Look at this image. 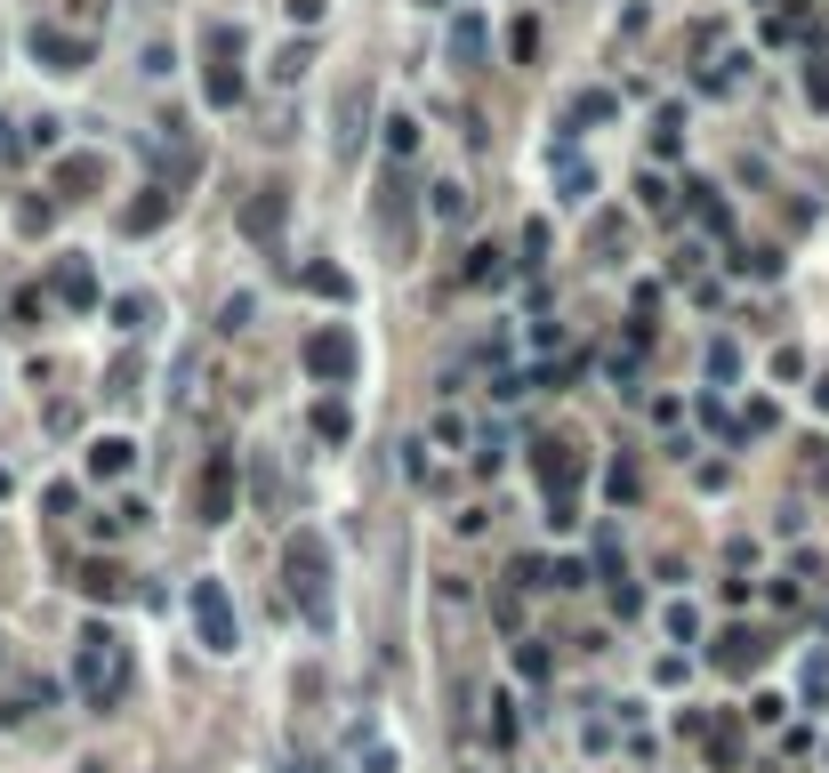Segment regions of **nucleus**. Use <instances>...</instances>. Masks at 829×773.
<instances>
[{
    "instance_id": "dca6fc26",
    "label": "nucleus",
    "mask_w": 829,
    "mask_h": 773,
    "mask_svg": "<svg viewBox=\"0 0 829 773\" xmlns=\"http://www.w3.org/2000/svg\"><path fill=\"white\" fill-rule=\"evenodd\" d=\"M130 459H137V443H130V435H97V443H89V476H106V483L130 476Z\"/></svg>"
},
{
    "instance_id": "412c9836",
    "label": "nucleus",
    "mask_w": 829,
    "mask_h": 773,
    "mask_svg": "<svg viewBox=\"0 0 829 773\" xmlns=\"http://www.w3.org/2000/svg\"><path fill=\"white\" fill-rule=\"evenodd\" d=\"M161 170H170V186L194 170V137H185V121H161Z\"/></svg>"
},
{
    "instance_id": "7c9ffc66",
    "label": "nucleus",
    "mask_w": 829,
    "mask_h": 773,
    "mask_svg": "<svg viewBox=\"0 0 829 773\" xmlns=\"http://www.w3.org/2000/svg\"><path fill=\"white\" fill-rule=\"evenodd\" d=\"M403 476L419 483V492H435V483H443V467H435V443H403Z\"/></svg>"
},
{
    "instance_id": "473e14b6",
    "label": "nucleus",
    "mask_w": 829,
    "mask_h": 773,
    "mask_svg": "<svg viewBox=\"0 0 829 773\" xmlns=\"http://www.w3.org/2000/svg\"><path fill=\"white\" fill-rule=\"evenodd\" d=\"M700 749H709V765H741V725H733V717L709 725V734H700Z\"/></svg>"
},
{
    "instance_id": "864d4df0",
    "label": "nucleus",
    "mask_w": 829,
    "mask_h": 773,
    "mask_svg": "<svg viewBox=\"0 0 829 773\" xmlns=\"http://www.w3.org/2000/svg\"><path fill=\"white\" fill-rule=\"evenodd\" d=\"M805 97H814V106L829 113V65H805Z\"/></svg>"
},
{
    "instance_id": "4c0bfd02",
    "label": "nucleus",
    "mask_w": 829,
    "mask_h": 773,
    "mask_svg": "<svg viewBox=\"0 0 829 773\" xmlns=\"http://www.w3.org/2000/svg\"><path fill=\"white\" fill-rule=\"evenodd\" d=\"M251 315H258V298H251V291H234V298H225V315H218V331H225V339H242V331H251Z\"/></svg>"
},
{
    "instance_id": "0eeeda50",
    "label": "nucleus",
    "mask_w": 829,
    "mask_h": 773,
    "mask_svg": "<svg viewBox=\"0 0 829 773\" xmlns=\"http://www.w3.org/2000/svg\"><path fill=\"white\" fill-rule=\"evenodd\" d=\"M306 371H315L322 387H346L363 371V347H355V331H346V322H322L315 339H306Z\"/></svg>"
},
{
    "instance_id": "4d7b16f0",
    "label": "nucleus",
    "mask_w": 829,
    "mask_h": 773,
    "mask_svg": "<svg viewBox=\"0 0 829 773\" xmlns=\"http://www.w3.org/2000/svg\"><path fill=\"white\" fill-rule=\"evenodd\" d=\"M0 500H9V467H0Z\"/></svg>"
},
{
    "instance_id": "79ce46f5",
    "label": "nucleus",
    "mask_w": 829,
    "mask_h": 773,
    "mask_svg": "<svg viewBox=\"0 0 829 773\" xmlns=\"http://www.w3.org/2000/svg\"><path fill=\"white\" fill-rule=\"evenodd\" d=\"M16 226H25V234H49V226H57V201H49V194H33L25 210H16Z\"/></svg>"
},
{
    "instance_id": "37998d69",
    "label": "nucleus",
    "mask_w": 829,
    "mask_h": 773,
    "mask_svg": "<svg viewBox=\"0 0 829 773\" xmlns=\"http://www.w3.org/2000/svg\"><path fill=\"white\" fill-rule=\"evenodd\" d=\"M532 49H540V25H532V16H515V33H508V57H515V65H532Z\"/></svg>"
},
{
    "instance_id": "5fc2aeb1",
    "label": "nucleus",
    "mask_w": 829,
    "mask_h": 773,
    "mask_svg": "<svg viewBox=\"0 0 829 773\" xmlns=\"http://www.w3.org/2000/svg\"><path fill=\"white\" fill-rule=\"evenodd\" d=\"M0 154H16V130H9V113H0Z\"/></svg>"
},
{
    "instance_id": "39448f33",
    "label": "nucleus",
    "mask_w": 829,
    "mask_h": 773,
    "mask_svg": "<svg viewBox=\"0 0 829 773\" xmlns=\"http://www.w3.org/2000/svg\"><path fill=\"white\" fill-rule=\"evenodd\" d=\"M234 507H242V459L234 452H210V459H202V476H194V516L202 524H234Z\"/></svg>"
},
{
    "instance_id": "4468645a",
    "label": "nucleus",
    "mask_w": 829,
    "mask_h": 773,
    "mask_svg": "<svg viewBox=\"0 0 829 773\" xmlns=\"http://www.w3.org/2000/svg\"><path fill=\"white\" fill-rule=\"evenodd\" d=\"M411 194H419V186L387 170V186H379V218H387V226H395V242H403V250H411Z\"/></svg>"
},
{
    "instance_id": "a18cd8bd",
    "label": "nucleus",
    "mask_w": 829,
    "mask_h": 773,
    "mask_svg": "<svg viewBox=\"0 0 829 773\" xmlns=\"http://www.w3.org/2000/svg\"><path fill=\"white\" fill-rule=\"evenodd\" d=\"M805 701H829V653H805Z\"/></svg>"
},
{
    "instance_id": "c85d7f7f",
    "label": "nucleus",
    "mask_w": 829,
    "mask_h": 773,
    "mask_svg": "<svg viewBox=\"0 0 829 773\" xmlns=\"http://www.w3.org/2000/svg\"><path fill=\"white\" fill-rule=\"evenodd\" d=\"M379 137H387V161H411V154H419V121H411V113L379 121Z\"/></svg>"
},
{
    "instance_id": "393cba45",
    "label": "nucleus",
    "mask_w": 829,
    "mask_h": 773,
    "mask_svg": "<svg viewBox=\"0 0 829 773\" xmlns=\"http://www.w3.org/2000/svg\"><path fill=\"white\" fill-rule=\"evenodd\" d=\"M700 363H709V387L724 395V387L741 379V339H709V355H700Z\"/></svg>"
},
{
    "instance_id": "ea45409f",
    "label": "nucleus",
    "mask_w": 829,
    "mask_h": 773,
    "mask_svg": "<svg viewBox=\"0 0 829 773\" xmlns=\"http://www.w3.org/2000/svg\"><path fill=\"white\" fill-rule=\"evenodd\" d=\"M202 49H210L218 65H234V57H242V25H210V33H202Z\"/></svg>"
},
{
    "instance_id": "f03ea898",
    "label": "nucleus",
    "mask_w": 829,
    "mask_h": 773,
    "mask_svg": "<svg viewBox=\"0 0 829 773\" xmlns=\"http://www.w3.org/2000/svg\"><path fill=\"white\" fill-rule=\"evenodd\" d=\"M282 580H290V597H298V613L315 621V628H330V540L315 532V524H298V532L282 540Z\"/></svg>"
},
{
    "instance_id": "c9c22d12",
    "label": "nucleus",
    "mask_w": 829,
    "mask_h": 773,
    "mask_svg": "<svg viewBox=\"0 0 829 773\" xmlns=\"http://www.w3.org/2000/svg\"><path fill=\"white\" fill-rule=\"evenodd\" d=\"M685 194H693V210H700V226H709V234H733V210L717 201V186H685Z\"/></svg>"
},
{
    "instance_id": "a19ab883",
    "label": "nucleus",
    "mask_w": 829,
    "mask_h": 773,
    "mask_svg": "<svg viewBox=\"0 0 829 773\" xmlns=\"http://www.w3.org/2000/svg\"><path fill=\"white\" fill-rule=\"evenodd\" d=\"M427 443H435V452H467V419H460V412H443V419H435V435H427Z\"/></svg>"
},
{
    "instance_id": "c03bdc74",
    "label": "nucleus",
    "mask_w": 829,
    "mask_h": 773,
    "mask_svg": "<svg viewBox=\"0 0 829 773\" xmlns=\"http://www.w3.org/2000/svg\"><path fill=\"white\" fill-rule=\"evenodd\" d=\"M524 339H532V355H556V347H564V322H556V315H540Z\"/></svg>"
},
{
    "instance_id": "72a5a7b5",
    "label": "nucleus",
    "mask_w": 829,
    "mask_h": 773,
    "mask_svg": "<svg viewBox=\"0 0 829 773\" xmlns=\"http://www.w3.org/2000/svg\"><path fill=\"white\" fill-rule=\"evenodd\" d=\"M515 267H548V218H524V234H515Z\"/></svg>"
},
{
    "instance_id": "f257e3e1",
    "label": "nucleus",
    "mask_w": 829,
    "mask_h": 773,
    "mask_svg": "<svg viewBox=\"0 0 829 773\" xmlns=\"http://www.w3.org/2000/svg\"><path fill=\"white\" fill-rule=\"evenodd\" d=\"M73 694L89 701L97 717L130 701V645H121L106 621H89V628L73 637Z\"/></svg>"
},
{
    "instance_id": "f3484780",
    "label": "nucleus",
    "mask_w": 829,
    "mask_h": 773,
    "mask_svg": "<svg viewBox=\"0 0 829 773\" xmlns=\"http://www.w3.org/2000/svg\"><path fill=\"white\" fill-rule=\"evenodd\" d=\"M484 709H491V717H484L491 749H515V734H524V701H515V694H491Z\"/></svg>"
},
{
    "instance_id": "b1692460",
    "label": "nucleus",
    "mask_w": 829,
    "mask_h": 773,
    "mask_svg": "<svg viewBox=\"0 0 829 773\" xmlns=\"http://www.w3.org/2000/svg\"><path fill=\"white\" fill-rule=\"evenodd\" d=\"M306 427H315L322 443H346V435H355V412H346L339 395H322V403H315V419H306Z\"/></svg>"
},
{
    "instance_id": "4be33fe9",
    "label": "nucleus",
    "mask_w": 829,
    "mask_h": 773,
    "mask_svg": "<svg viewBox=\"0 0 829 773\" xmlns=\"http://www.w3.org/2000/svg\"><path fill=\"white\" fill-rule=\"evenodd\" d=\"M588 242H596V267H612V258H620V242H629V218H620V210H596Z\"/></svg>"
},
{
    "instance_id": "6e6552de",
    "label": "nucleus",
    "mask_w": 829,
    "mask_h": 773,
    "mask_svg": "<svg viewBox=\"0 0 829 773\" xmlns=\"http://www.w3.org/2000/svg\"><path fill=\"white\" fill-rule=\"evenodd\" d=\"M25 49H33V57H40L49 73H81V65H89V49H97V40H89V33H57V25H33V33H25Z\"/></svg>"
},
{
    "instance_id": "f8f14e48",
    "label": "nucleus",
    "mask_w": 829,
    "mask_h": 773,
    "mask_svg": "<svg viewBox=\"0 0 829 773\" xmlns=\"http://www.w3.org/2000/svg\"><path fill=\"white\" fill-rule=\"evenodd\" d=\"M282 218H290V194L282 186H258L251 201H242V234H251V242H275Z\"/></svg>"
},
{
    "instance_id": "5701e85b",
    "label": "nucleus",
    "mask_w": 829,
    "mask_h": 773,
    "mask_svg": "<svg viewBox=\"0 0 829 773\" xmlns=\"http://www.w3.org/2000/svg\"><path fill=\"white\" fill-rule=\"evenodd\" d=\"M500 258H508V250H491V242H475V250H467V267H460V282H467V291H491V282L508 274Z\"/></svg>"
},
{
    "instance_id": "6e6d98bb",
    "label": "nucleus",
    "mask_w": 829,
    "mask_h": 773,
    "mask_svg": "<svg viewBox=\"0 0 829 773\" xmlns=\"http://www.w3.org/2000/svg\"><path fill=\"white\" fill-rule=\"evenodd\" d=\"M814 403H821V412H829V379H821V387H814Z\"/></svg>"
},
{
    "instance_id": "9b49d317",
    "label": "nucleus",
    "mask_w": 829,
    "mask_h": 773,
    "mask_svg": "<svg viewBox=\"0 0 829 773\" xmlns=\"http://www.w3.org/2000/svg\"><path fill=\"white\" fill-rule=\"evenodd\" d=\"M49 291H57V307H73V315H89L97 307V298H106V291H97V267H89V258H65V267H57V282H49Z\"/></svg>"
},
{
    "instance_id": "7ed1b4c3",
    "label": "nucleus",
    "mask_w": 829,
    "mask_h": 773,
    "mask_svg": "<svg viewBox=\"0 0 829 773\" xmlns=\"http://www.w3.org/2000/svg\"><path fill=\"white\" fill-rule=\"evenodd\" d=\"M370 113H379V81H370V73L339 81V97H330V161H355L363 154Z\"/></svg>"
},
{
    "instance_id": "603ef678",
    "label": "nucleus",
    "mask_w": 829,
    "mask_h": 773,
    "mask_svg": "<svg viewBox=\"0 0 829 773\" xmlns=\"http://www.w3.org/2000/svg\"><path fill=\"white\" fill-rule=\"evenodd\" d=\"M781 709H790L781 694H757V701H749V717H757V725H781Z\"/></svg>"
},
{
    "instance_id": "49530a36",
    "label": "nucleus",
    "mask_w": 829,
    "mask_h": 773,
    "mask_svg": "<svg viewBox=\"0 0 829 773\" xmlns=\"http://www.w3.org/2000/svg\"><path fill=\"white\" fill-rule=\"evenodd\" d=\"M741 65H749V57H741V49H733V57H717V65H709V73H700V81H709V89H733V81H741Z\"/></svg>"
},
{
    "instance_id": "a878e982",
    "label": "nucleus",
    "mask_w": 829,
    "mask_h": 773,
    "mask_svg": "<svg viewBox=\"0 0 829 773\" xmlns=\"http://www.w3.org/2000/svg\"><path fill=\"white\" fill-rule=\"evenodd\" d=\"M306 65H315V40H290V49H275V65H266V73H275L282 89H298Z\"/></svg>"
},
{
    "instance_id": "2f4dec72",
    "label": "nucleus",
    "mask_w": 829,
    "mask_h": 773,
    "mask_svg": "<svg viewBox=\"0 0 829 773\" xmlns=\"http://www.w3.org/2000/svg\"><path fill=\"white\" fill-rule=\"evenodd\" d=\"M202 89H210L218 113H234V106H242V65H210V81H202Z\"/></svg>"
},
{
    "instance_id": "de8ad7c7",
    "label": "nucleus",
    "mask_w": 829,
    "mask_h": 773,
    "mask_svg": "<svg viewBox=\"0 0 829 773\" xmlns=\"http://www.w3.org/2000/svg\"><path fill=\"white\" fill-rule=\"evenodd\" d=\"M515 677H532V685L548 677V653H540V645H515Z\"/></svg>"
},
{
    "instance_id": "9d476101",
    "label": "nucleus",
    "mask_w": 829,
    "mask_h": 773,
    "mask_svg": "<svg viewBox=\"0 0 829 773\" xmlns=\"http://www.w3.org/2000/svg\"><path fill=\"white\" fill-rule=\"evenodd\" d=\"M709 661H717V677H749V668L765 661V637L757 628H724V637L709 645Z\"/></svg>"
},
{
    "instance_id": "8fccbe9b",
    "label": "nucleus",
    "mask_w": 829,
    "mask_h": 773,
    "mask_svg": "<svg viewBox=\"0 0 829 773\" xmlns=\"http://www.w3.org/2000/svg\"><path fill=\"white\" fill-rule=\"evenodd\" d=\"M605 483H612V500H620V507L636 500V467H629V459H612V476H605Z\"/></svg>"
},
{
    "instance_id": "13d9d810",
    "label": "nucleus",
    "mask_w": 829,
    "mask_h": 773,
    "mask_svg": "<svg viewBox=\"0 0 829 773\" xmlns=\"http://www.w3.org/2000/svg\"><path fill=\"white\" fill-rule=\"evenodd\" d=\"M821 628H829V597H821Z\"/></svg>"
},
{
    "instance_id": "2eb2a0df",
    "label": "nucleus",
    "mask_w": 829,
    "mask_h": 773,
    "mask_svg": "<svg viewBox=\"0 0 829 773\" xmlns=\"http://www.w3.org/2000/svg\"><path fill=\"white\" fill-rule=\"evenodd\" d=\"M170 210H178V194H170V186H145V201H130V210H121V234H154Z\"/></svg>"
},
{
    "instance_id": "f704fd0d",
    "label": "nucleus",
    "mask_w": 829,
    "mask_h": 773,
    "mask_svg": "<svg viewBox=\"0 0 829 773\" xmlns=\"http://www.w3.org/2000/svg\"><path fill=\"white\" fill-rule=\"evenodd\" d=\"M636 194H645V210H660V218L676 210V186H669V177L653 170V161H645V170H636Z\"/></svg>"
},
{
    "instance_id": "1a4fd4ad",
    "label": "nucleus",
    "mask_w": 829,
    "mask_h": 773,
    "mask_svg": "<svg viewBox=\"0 0 829 773\" xmlns=\"http://www.w3.org/2000/svg\"><path fill=\"white\" fill-rule=\"evenodd\" d=\"M73 588H81V597H89V604H121V597H137V580L121 573L113 556H89V564H81V573H73Z\"/></svg>"
},
{
    "instance_id": "e433bc0d",
    "label": "nucleus",
    "mask_w": 829,
    "mask_h": 773,
    "mask_svg": "<svg viewBox=\"0 0 829 773\" xmlns=\"http://www.w3.org/2000/svg\"><path fill=\"white\" fill-rule=\"evenodd\" d=\"M660 628H669L676 645H693V637H700V613H693L685 597H676V604H660Z\"/></svg>"
},
{
    "instance_id": "423d86ee",
    "label": "nucleus",
    "mask_w": 829,
    "mask_h": 773,
    "mask_svg": "<svg viewBox=\"0 0 829 773\" xmlns=\"http://www.w3.org/2000/svg\"><path fill=\"white\" fill-rule=\"evenodd\" d=\"M532 467H540V492H548V507H556L548 524H580V516H572V492H580V452H572L564 435H548V443H532Z\"/></svg>"
},
{
    "instance_id": "58836bf2",
    "label": "nucleus",
    "mask_w": 829,
    "mask_h": 773,
    "mask_svg": "<svg viewBox=\"0 0 829 773\" xmlns=\"http://www.w3.org/2000/svg\"><path fill=\"white\" fill-rule=\"evenodd\" d=\"M145 322H154V298H113V331H145Z\"/></svg>"
},
{
    "instance_id": "aec40b11",
    "label": "nucleus",
    "mask_w": 829,
    "mask_h": 773,
    "mask_svg": "<svg viewBox=\"0 0 829 773\" xmlns=\"http://www.w3.org/2000/svg\"><path fill=\"white\" fill-rule=\"evenodd\" d=\"M484 49H491L484 16H460V25H451V65H484Z\"/></svg>"
},
{
    "instance_id": "ddd939ff",
    "label": "nucleus",
    "mask_w": 829,
    "mask_h": 773,
    "mask_svg": "<svg viewBox=\"0 0 829 773\" xmlns=\"http://www.w3.org/2000/svg\"><path fill=\"white\" fill-rule=\"evenodd\" d=\"M97 186H106V154H65V161H57V194H97Z\"/></svg>"
},
{
    "instance_id": "3c124183",
    "label": "nucleus",
    "mask_w": 829,
    "mask_h": 773,
    "mask_svg": "<svg viewBox=\"0 0 829 773\" xmlns=\"http://www.w3.org/2000/svg\"><path fill=\"white\" fill-rule=\"evenodd\" d=\"M322 9H330V0H290V25L315 33V25H322Z\"/></svg>"
},
{
    "instance_id": "09e8293b",
    "label": "nucleus",
    "mask_w": 829,
    "mask_h": 773,
    "mask_svg": "<svg viewBox=\"0 0 829 773\" xmlns=\"http://www.w3.org/2000/svg\"><path fill=\"white\" fill-rule=\"evenodd\" d=\"M500 459H508V435H500V427H491V435L475 443V467H484V476H491V467H500Z\"/></svg>"
},
{
    "instance_id": "20e7f679",
    "label": "nucleus",
    "mask_w": 829,
    "mask_h": 773,
    "mask_svg": "<svg viewBox=\"0 0 829 773\" xmlns=\"http://www.w3.org/2000/svg\"><path fill=\"white\" fill-rule=\"evenodd\" d=\"M185 613H194L202 653H234V645H242V621H234V597H225V580L202 573V580H194V597H185Z\"/></svg>"
},
{
    "instance_id": "c756f323",
    "label": "nucleus",
    "mask_w": 829,
    "mask_h": 773,
    "mask_svg": "<svg viewBox=\"0 0 829 773\" xmlns=\"http://www.w3.org/2000/svg\"><path fill=\"white\" fill-rule=\"evenodd\" d=\"M298 282H306V291H315V298H330V307H346V298H355V282H346L339 267H306Z\"/></svg>"
},
{
    "instance_id": "6ab92c4d",
    "label": "nucleus",
    "mask_w": 829,
    "mask_h": 773,
    "mask_svg": "<svg viewBox=\"0 0 829 773\" xmlns=\"http://www.w3.org/2000/svg\"><path fill=\"white\" fill-rule=\"evenodd\" d=\"M49 694H57L49 677H25V685H16V694H0V725H25V717H33V709L49 701Z\"/></svg>"
},
{
    "instance_id": "bb28decb",
    "label": "nucleus",
    "mask_w": 829,
    "mask_h": 773,
    "mask_svg": "<svg viewBox=\"0 0 829 773\" xmlns=\"http://www.w3.org/2000/svg\"><path fill=\"white\" fill-rule=\"evenodd\" d=\"M467 201H475V194L460 186V177H443V186H427V210L443 218V226H460V218H467Z\"/></svg>"
},
{
    "instance_id": "cd10ccee",
    "label": "nucleus",
    "mask_w": 829,
    "mask_h": 773,
    "mask_svg": "<svg viewBox=\"0 0 829 773\" xmlns=\"http://www.w3.org/2000/svg\"><path fill=\"white\" fill-rule=\"evenodd\" d=\"M612 113H620V97H612V89H580L572 106H564V121H572V130H580V121H612Z\"/></svg>"
},
{
    "instance_id": "a211bd4d",
    "label": "nucleus",
    "mask_w": 829,
    "mask_h": 773,
    "mask_svg": "<svg viewBox=\"0 0 829 773\" xmlns=\"http://www.w3.org/2000/svg\"><path fill=\"white\" fill-rule=\"evenodd\" d=\"M556 186H564V201H572V210H588V201H596V161H556Z\"/></svg>"
}]
</instances>
